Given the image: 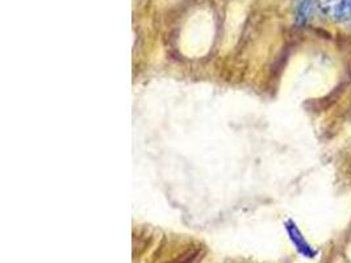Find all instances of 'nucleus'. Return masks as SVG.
I'll return each instance as SVG.
<instances>
[{
    "label": "nucleus",
    "mask_w": 351,
    "mask_h": 263,
    "mask_svg": "<svg viewBox=\"0 0 351 263\" xmlns=\"http://www.w3.org/2000/svg\"><path fill=\"white\" fill-rule=\"evenodd\" d=\"M323 15L336 21H351V0H316Z\"/></svg>",
    "instance_id": "obj_1"
},
{
    "label": "nucleus",
    "mask_w": 351,
    "mask_h": 263,
    "mask_svg": "<svg viewBox=\"0 0 351 263\" xmlns=\"http://www.w3.org/2000/svg\"><path fill=\"white\" fill-rule=\"evenodd\" d=\"M314 6H317L316 0H303L297 8V13H296V22L303 25L311 19L312 13L314 11Z\"/></svg>",
    "instance_id": "obj_3"
},
{
    "label": "nucleus",
    "mask_w": 351,
    "mask_h": 263,
    "mask_svg": "<svg viewBox=\"0 0 351 263\" xmlns=\"http://www.w3.org/2000/svg\"><path fill=\"white\" fill-rule=\"evenodd\" d=\"M287 232H288L289 237H291V241L293 242V245H295L296 249H297L298 253L302 254V255H304L305 258H314L317 255V251L314 250L311 245L305 241V238L303 237V234L300 233V230H298L295 224H287Z\"/></svg>",
    "instance_id": "obj_2"
}]
</instances>
